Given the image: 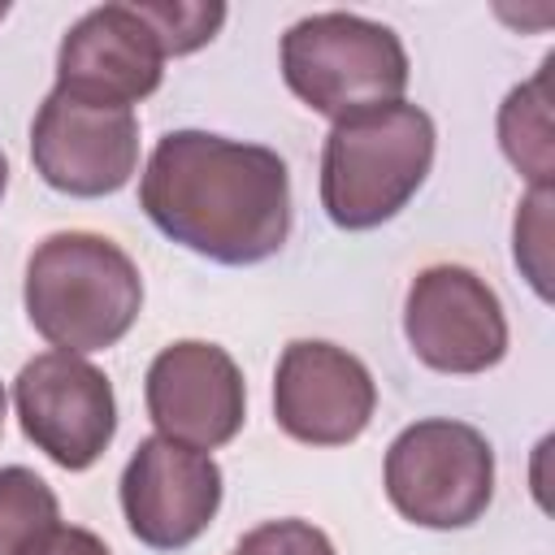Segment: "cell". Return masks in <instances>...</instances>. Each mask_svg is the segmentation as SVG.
<instances>
[{
  "mask_svg": "<svg viewBox=\"0 0 555 555\" xmlns=\"http://www.w3.org/2000/svg\"><path fill=\"white\" fill-rule=\"evenodd\" d=\"M139 204L160 234L217 264L269 260L291 234L286 160L208 130H173L152 147Z\"/></svg>",
  "mask_w": 555,
  "mask_h": 555,
  "instance_id": "6da1fadb",
  "label": "cell"
},
{
  "mask_svg": "<svg viewBox=\"0 0 555 555\" xmlns=\"http://www.w3.org/2000/svg\"><path fill=\"white\" fill-rule=\"evenodd\" d=\"M26 317L61 351H104L143 308L139 264L104 234H48L26 260Z\"/></svg>",
  "mask_w": 555,
  "mask_h": 555,
  "instance_id": "7a4b0ae2",
  "label": "cell"
},
{
  "mask_svg": "<svg viewBox=\"0 0 555 555\" xmlns=\"http://www.w3.org/2000/svg\"><path fill=\"white\" fill-rule=\"evenodd\" d=\"M434 165V121L416 104H382L334 121L321 152V204L338 230L390 221Z\"/></svg>",
  "mask_w": 555,
  "mask_h": 555,
  "instance_id": "3957f363",
  "label": "cell"
},
{
  "mask_svg": "<svg viewBox=\"0 0 555 555\" xmlns=\"http://www.w3.org/2000/svg\"><path fill=\"white\" fill-rule=\"evenodd\" d=\"M282 78L312 113L343 121L403 95L408 52L390 26L330 9L282 35Z\"/></svg>",
  "mask_w": 555,
  "mask_h": 555,
  "instance_id": "277c9868",
  "label": "cell"
},
{
  "mask_svg": "<svg viewBox=\"0 0 555 555\" xmlns=\"http://www.w3.org/2000/svg\"><path fill=\"white\" fill-rule=\"evenodd\" d=\"M386 499L421 529H468L494 499V451L481 429L447 416L408 425L386 451Z\"/></svg>",
  "mask_w": 555,
  "mask_h": 555,
  "instance_id": "5b68a950",
  "label": "cell"
},
{
  "mask_svg": "<svg viewBox=\"0 0 555 555\" xmlns=\"http://www.w3.org/2000/svg\"><path fill=\"white\" fill-rule=\"evenodd\" d=\"M13 403L22 434L69 473L91 468L117 434V399L108 377L74 351H43L22 364Z\"/></svg>",
  "mask_w": 555,
  "mask_h": 555,
  "instance_id": "8992f818",
  "label": "cell"
},
{
  "mask_svg": "<svg viewBox=\"0 0 555 555\" xmlns=\"http://www.w3.org/2000/svg\"><path fill=\"white\" fill-rule=\"evenodd\" d=\"M30 160L52 191L95 199L130 182L139 165L134 108L91 104L52 87L30 121Z\"/></svg>",
  "mask_w": 555,
  "mask_h": 555,
  "instance_id": "52a82bcc",
  "label": "cell"
},
{
  "mask_svg": "<svg viewBox=\"0 0 555 555\" xmlns=\"http://www.w3.org/2000/svg\"><path fill=\"white\" fill-rule=\"evenodd\" d=\"M403 334L434 373H486L507 356L503 304L464 264H429L412 278Z\"/></svg>",
  "mask_w": 555,
  "mask_h": 555,
  "instance_id": "ba28073f",
  "label": "cell"
},
{
  "mask_svg": "<svg viewBox=\"0 0 555 555\" xmlns=\"http://www.w3.org/2000/svg\"><path fill=\"white\" fill-rule=\"evenodd\" d=\"M221 507V468L208 451L173 438H143L121 473V512L152 551L191 546Z\"/></svg>",
  "mask_w": 555,
  "mask_h": 555,
  "instance_id": "9c48e42d",
  "label": "cell"
},
{
  "mask_svg": "<svg viewBox=\"0 0 555 555\" xmlns=\"http://www.w3.org/2000/svg\"><path fill=\"white\" fill-rule=\"evenodd\" d=\"M147 416L160 438L212 451L243 429L247 386L234 356L217 343L182 338L147 364Z\"/></svg>",
  "mask_w": 555,
  "mask_h": 555,
  "instance_id": "30bf717a",
  "label": "cell"
},
{
  "mask_svg": "<svg viewBox=\"0 0 555 555\" xmlns=\"http://www.w3.org/2000/svg\"><path fill=\"white\" fill-rule=\"evenodd\" d=\"M373 408L377 386L351 351L317 338H299L282 351L273 373V416L295 442L343 447L364 434Z\"/></svg>",
  "mask_w": 555,
  "mask_h": 555,
  "instance_id": "8fae6325",
  "label": "cell"
},
{
  "mask_svg": "<svg viewBox=\"0 0 555 555\" xmlns=\"http://www.w3.org/2000/svg\"><path fill=\"white\" fill-rule=\"evenodd\" d=\"M165 52L134 4H100L82 13L56 48V91L130 108L160 87Z\"/></svg>",
  "mask_w": 555,
  "mask_h": 555,
  "instance_id": "7c38bea8",
  "label": "cell"
},
{
  "mask_svg": "<svg viewBox=\"0 0 555 555\" xmlns=\"http://www.w3.org/2000/svg\"><path fill=\"white\" fill-rule=\"evenodd\" d=\"M551 69L555 56L542 61V69L512 87L499 108V143L503 156L529 178V186H551L555 173V139H551Z\"/></svg>",
  "mask_w": 555,
  "mask_h": 555,
  "instance_id": "4fadbf2b",
  "label": "cell"
},
{
  "mask_svg": "<svg viewBox=\"0 0 555 555\" xmlns=\"http://www.w3.org/2000/svg\"><path fill=\"white\" fill-rule=\"evenodd\" d=\"M56 525H61V507L52 486L22 464L0 468V555L39 551Z\"/></svg>",
  "mask_w": 555,
  "mask_h": 555,
  "instance_id": "5bb4252c",
  "label": "cell"
},
{
  "mask_svg": "<svg viewBox=\"0 0 555 555\" xmlns=\"http://www.w3.org/2000/svg\"><path fill=\"white\" fill-rule=\"evenodd\" d=\"M139 17L152 26L156 43L165 56H186L195 48H204L221 22H225V4H182V0H165V4H134Z\"/></svg>",
  "mask_w": 555,
  "mask_h": 555,
  "instance_id": "9a60e30c",
  "label": "cell"
},
{
  "mask_svg": "<svg viewBox=\"0 0 555 555\" xmlns=\"http://www.w3.org/2000/svg\"><path fill=\"white\" fill-rule=\"evenodd\" d=\"M516 264L533 282L542 299H551V186H529L520 212H516V234H512Z\"/></svg>",
  "mask_w": 555,
  "mask_h": 555,
  "instance_id": "2e32d148",
  "label": "cell"
},
{
  "mask_svg": "<svg viewBox=\"0 0 555 555\" xmlns=\"http://www.w3.org/2000/svg\"><path fill=\"white\" fill-rule=\"evenodd\" d=\"M230 555H334V542L308 520H264Z\"/></svg>",
  "mask_w": 555,
  "mask_h": 555,
  "instance_id": "e0dca14e",
  "label": "cell"
},
{
  "mask_svg": "<svg viewBox=\"0 0 555 555\" xmlns=\"http://www.w3.org/2000/svg\"><path fill=\"white\" fill-rule=\"evenodd\" d=\"M30 555H113L91 529H78V525H56L52 533H48V542L39 546V551H30Z\"/></svg>",
  "mask_w": 555,
  "mask_h": 555,
  "instance_id": "ac0fdd59",
  "label": "cell"
},
{
  "mask_svg": "<svg viewBox=\"0 0 555 555\" xmlns=\"http://www.w3.org/2000/svg\"><path fill=\"white\" fill-rule=\"evenodd\" d=\"M4 186H9V160H4V152H0V195H4Z\"/></svg>",
  "mask_w": 555,
  "mask_h": 555,
  "instance_id": "d6986e66",
  "label": "cell"
},
{
  "mask_svg": "<svg viewBox=\"0 0 555 555\" xmlns=\"http://www.w3.org/2000/svg\"><path fill=\"white\" fill-rule=\"evenodd\" d=\"M0 434H4V386H0Z\"/></svg>",
  "mask_w": 555,
  "mask_h": 555,
  "instance_id": "ffe728a7",
  "label": "cell"
},
{
  "mask_svg": "<svg viewBox=\"0 0 555 555\" xmlns=\"http://www.w3.org/2000/svg\"><path fill=\"white\" fill-rule=\"evenodd\" d=\"M0 17H4V4H0Z\"/></svg>",
  "mask_w": 555,
  "mask_h": 555,
  "instance_id": "44dd1931",
  "label": "cell"
}]
</instances>
